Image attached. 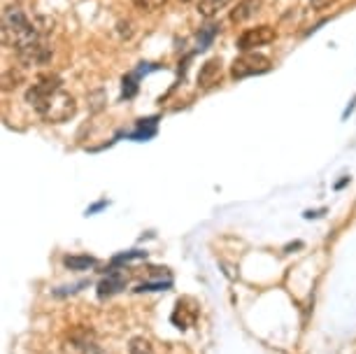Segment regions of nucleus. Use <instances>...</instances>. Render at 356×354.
<instances>
[{"label":"nucleus","instance_id":"5","mask_svg":"<svg viewBox=\"0 0 356 354\" xmlns=\"http://www.w3.org/2000/svg\"><path fill=\"white\" fill-rule=\"evenodd\" d=\"M19 54V61H22L24 65H44L47 61L51 58V47L47 45L44 35H40L35 42H31L29 47H24V49L17 51Z\"/></svg>","mask_w":356,"mask_h":354},{"label":"nucleus","instance_id":"11","mask_svg":"<svg viewBox=\"0 0 356 354\" xmlns=\"http://www.w3.org/2000/svg\"><path fill=\"white\" fill-rule=\"evenodd\" d=\"M96 262H93L91 257H65V266L68 268H75V271H82V268H89V266H93Z\"/></svg>","mask_w":356,"mask_h":354},{"label":"nucleus","instance_id":"8","mask_svg":"<svg viewBox=\"0 0 356 354\" xmlns=\"http://www.w3.org/2000/svg\"><path fill=\"white\" fill-rule=\"evenodd\" d=\"M259 8H261L259 0H240L238 8H235V10L231 12V22H233V24H243V22H247V19H252L254 15H257Z\"/></svg>","mask_w":356,"mask_h":354},{"label":"nucleus","instance_id":"14","mask_svg":"<svg viewBox=\"0 0 356 354\" xmlns=\"http://www.w3.org/2000/svg\"><path fill=\"white\" fill-rule=\"evenodd\" d=\"M333 3L335 0H310V5L314 10H326V8H331Z\"/></svg>","mask_w":356,"mask_h":354},{"label":"nucleus","instance_id":"6","mask_svg":"<svg viewBox=\"0 0 356 354\" xmlns=\"http://www.w3.org/2000/svg\"><path fill=\"white\" fill-rule=\"evenodd\" d=\"M126 282H129V275L122 271H110L107 273V277L100 280V284H98V293H100V298H105V296H112V293H117V291H122Z\"/></svg>","mask_w":356,"mask_h":354},{"label":"nucleus","instance_id":"1","mask_svg":"<svg viewBox=\"0 0 356 354\" xmlns=\"http://www.w3.org/2000/svg\"><path fill=\"white\" fill-rule=\"evenodd\" d=\"M26 100L35 108V112L49 124H63L75 115L77 103L61 86V79L54 75L40 77L26 93Z\"/></svg>","mask_w":356,"mask_h":354},{"label":"nucleus","instance_id":"10","mask_svg":"<svg viewBox=\"0 0 356 354\" xmlns=\"http://www.w3.org/2000/svg\"><path fill=\"white\" fill-rule=\"evenodd\" d=\"M129 354H154V347L147 338L136 336V338H131V343H129Z\"/></svg>","mask_w":356,"mask_h":354},{"label":"nucleus","instance_id":"15","mask_svg":"<svg viewBox=\"0 0 356 354\" xmlns=\"http://www.w3.org/2000/svg\"><path fill=\"white\" fill-rule=\"evenodd\" d=\"M179 3H193V0H179ZM196 3H198V0H196Z\"/></svg>","mask_w":356,"mask_h":354},{"label":"nucleus","instance_id":"12","mask_svg":"<svg viewBox=\"0 0 356 354\" xmlns=\"http://www.w3.org/2000/svg\"><path fill=\"white\" fill-rule=\"evenodd\" d=\"M79 350H82V354H107L103 347H100L96 340H82V343H79Z\"/></svg>","mask_w":356,"mask_h":354},{"label":"nucleus","instance_id":"4","mask_svg":"<svg viewBox=\"0 0 356 354\" xmlns=\"http://www.w3.org/2000/svg\"><path fill=\"white\" fill-rule=\"evenodd\" d=\"M275 29L273 26H257V29H250L245 31L243 35L238 38V49L240 51H254L257 47H264V45H270L275 40Z\"/></svg>","mask_w":356,"mask_h":354},{"label":"nucleus","instance_id":"9","mask_svg":"<svg viewBox=\"0 0 356 354\" xmlns=\"http://www.w3.org/2000/svg\"><path fill=\"white\" fill-rule=\"evenodd\" d=\"M228 3H231V0H198V12H200V17L210 19L214 15H219V10H224Z\"/></svg>","mask_w":356,"mask_h":354},{"label":"nucleus","instance_id":"13","mask_svg":"<svg viewBox=\"0 0 356 354\" xmlns=\"http://www.w3.org/2000/svg\"><path fill=\"white\" fill-rule=\"evenodd\" d=\"M136 5H138V8H140V10L154 12V10L163 8V5H165V0H136Z\"/></svg>","mask_w":356,"mask_h":354},{"label":"nucleus","instance_id":"7","mask_svg":"<svg viewBox=\"0 0 356 354\" xmlns=\"http://www.w3.org/2000/svg\"><path fill=\"white\" fill-rule=\"evenodd\" d=\"M221 79V58H210L205 61V65L200 68V75H198V84L203 89H210V86L219 84Z\"/></svg>","mask_w":356,"mask_h":354},{"label":"nucleus","instance_id":"3","mask_svg":"<svg viewBox=\"0 0 356 354\" xmlns=\"http://www.w3.org/2000/svg\"><path fill=\"white\" fill-rule=\"evenodd\" d=\"M270 70V58L257 51H243L231 65V77L233 79H243L252 75H261V72Z\"/></svg>","mask_w":356,"mask_h":354},{"label":"nucleus","instance_id":"2","mask_svg":"<svg viewBox=\"0 0 356 354\" xmlns=\"http://www.w3.org/2000/svg\"><path fill=\"white\" fill-rule=\"evenodd\" d=\"M0 26H3V42L17 51L35 42L40 35H44V31L19 5L3 8V24Z\"/></svg>","mask_w":356,"mask_h":354}]
</instances>
